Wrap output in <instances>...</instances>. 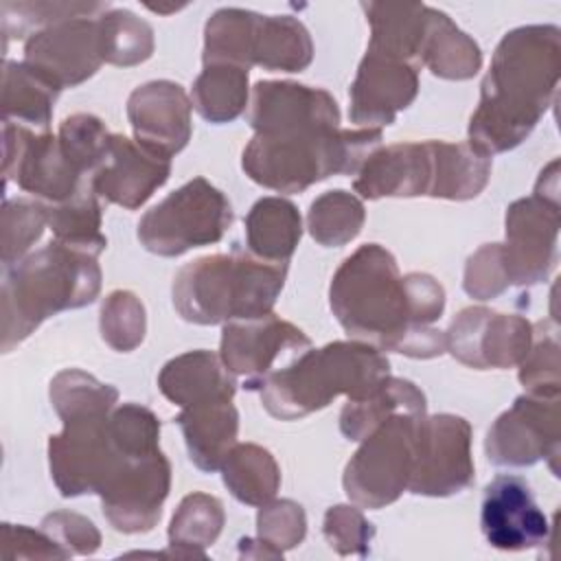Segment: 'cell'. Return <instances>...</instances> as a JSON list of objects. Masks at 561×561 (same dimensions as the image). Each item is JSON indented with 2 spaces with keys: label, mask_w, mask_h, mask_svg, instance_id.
I'll return each mask as SVG.
<instances>
[{
  "label": "cell",
  "mask_w": 561,
  "mask_h": 561,
  "mask_svg": "<svg viewBox=\"0 0 561 561\" xmlns=\"http://www.w3.org/2000/svg\"><path fill=\"white\" fill-rule=\"evenodd\" d=\"M48 226L42 202L4 199L2 204V265L13 267Z\"/></svg>",
  "instance_id": "cell-43"
},
{
  "label": "cell",
  "mask_w": 561,
  "mask_h": 561,
  "mask_svg": "<svg viewBox=\"0 0 561 561\" xmlns=\"http://www.w3.org/2000/svg\"><path fill=\"white\" fill-rule=\"evenodd\" d=\"M355 193L366 199L419 197L434 191L432 140L397 142L375 149L353 182Z\"/></svg>",
  "instance_id": "cell-23"
},
{
  "label": "cell",
  "mask_w": 561,
  "mask_h": 561,
  "mask_svg": "<svg viewBox=\"0 0 561 561\" xmlns=\"http://www.w3.org/2000/svg\"><path fill=\"white\" fill-rule=\"evenodd\" d=\"M191 103L208 123H232L248 105V68L230 64L204 66L193 83Z\"/></svg>",
  "instance_id": "cell-34"
},
{
  "label": "cell",
  "mask_w": 561,
  "mask_h": 561,
  "mask_svg": "<svg viewBox=\"0 0 561 561\" xmlns=\"http://www.w3.org/2000/svg\"><path fill=\"white\" fill-rule=\"evenodd\" d=\"M57 138L66 158L79 169L81 175L90 178L101 164L112 134L101 118L79 112L61 121Z\"/></svg>",
  "instance_id": "cell-42"
},
{
  "label": "cell",
  "mask_w": 561,
  "mask_h": 561,
  "mask_svg": "<svg viewBox=\"0 0 561 561\" xmlns=\"http://www.w3.org/2000/svg\"><path fill=\"white\" fill-rule=\"evenodd\" d=\"M434 191L432 197L465 202L482 193L491 178V156L467 142L432 140Z\"/></svg>",
  "instance_id": "cell-30"
},
{
  "label": "cell",
  "mask_w": 561,
  "mask_h": 561,
  "mask_svg": "<svg viewBox=\"0 0 561 561\" xmlns=\"http://www.w3.org/2000/svg\"><path fill=\"white\" fill-rule=\"evenodd\" d=\"M44 208L55 241L94 256L105 250L107 239L101 232V204L90 178L70 199L61 204H44Z\"/></svg>",
  "instance_id": "cell-32"
},
{
  "label": "cell",
  "mask_w": 561,
  "mask_h": 561,
  "mask_svg": "<svg viewBox=\"0 0 561 561\" xmlns=\"http://www.w3.org/2000/svg\"><path fill=\"white\" fill-rule=\"evenodd\" d=\"M178 425L184 434L191 462L206 473L221 469L226 456L237 445L239 412L232 399H213L182 408Z\"/></svg>",
  "instance_id": "cell-26"
},
{
  "label": "cell",
  "mask_w": 561,
  "mask_h": 561,
  "mask_svg": "<svg viewBox=\"0 0 561 561\" xmlns=\"http://www.w3.org/2000/svg\"><path fill=\"white\" fill-rule=\"evenodd\" d=\"M107 2H2V33L31 37L33 33L75 15H101Z\"/></svg>",
  "instance_id": "cell-41"
},
{
  "label": "cell",
  "mask_w": 561,
  "mask_h": 561,
  "mask_svg": "<svg viewBox=\"0 0 561 561\" xmlns=\"http://www.w3.org/2000/svg\"><path fill=\"white\" fill-rule=\"evenodd\" d=\"M419 92V70L405 61L368 53L359 61L351 85L348 116L353 123L379 129L394 123Z\"/></svg>",
  "instance_id": "cell-22"
},
{
  "label": "cell",
  "mask_w": 561,
  "mask_h": 561,
  "mask_svg": "<svg viewBox=\"0 0 561 561\" xmlns=\"http://www.w3.org/2000/svg\"><path fill=\"white\" fill-rule=\"evenodd\" d=\"M110 412L66 421L50 436V478L64 497L101 493L127 460L140 458L121 449L110 430Z\"/></svg>",
  "instance_id": "cell-9"
},
{
  "label": "cell",
  "mask_w": 561,
  "mask_h": 561,
  "mask_svg": "<svg viewBox=\"0 0 561 561\" xmlns=\"http://www.w3.org/2000/svg\"><path fill=\"white\" fill-rule=\"evenodd\" d=\"M103 61L114 66H136L153 53V28L127 9H107L99 15Z\"/></svg>",
  "instance_id": "cell-39"
},
{
  "label": "cell",
  "mask_w": 561,
  "mask_h": 561,
  "mask_svg": "<svg viewBox=\"0 0 561 561\" xmlns=\"http://www.w3.org/2000/svg\"><path fill=\"white\" fill-rule=\"evenodd\" d=\"M171 175V158L158 156L140 142L112 134L105 156L90 175L99 197L127 210L140 208Z\"/></svg>",
  "instance_id": "cell-20"
},
{
  "label": "cell",
  "mask_w": 561,
  "mask_h": 561,
  "mask_svg": "<svg viewBox=\"0 0 561 561\" xmlns=\"http://www.w3.org/2000/svg\"><path fill=\"white\" fill-rule=\"evenodd\" d=\"M259 539L278 552L296 548L307 533V517L294 500H270L256 515Z\"/></svg>",
  "instance_id": "cell-47"
},
{
  "label": "cell",
  "mask_w": 561,
  "mask_h": 561,
  "mask_svg": "<svg viewBox=\"0 0 561 561\" xmlns=\"http://www.w3.org/2000/svg\"><path fill=\"white\" fill-rule=\"evenodd\" d=\"M447 351L471 368L519 366L533 344V324L524 316L467 307L445 333Z\"/></svg>",
  "instance_id": "cell-14"
},
{
  "label": "cell",
  "mask_w": 561,
  "mask_h": 561,
  "mask_svg": "<svg viewBox=\"0 0 561 561\" xmlns=\"http://www.w3.org/2000/svg\"><path fill=\"white\" fill-rule=\"evenodd\" d=\"M24 64L59 90L90 79L103 64L99 15L59 20L24 39Z\"/></svg>",
  "instance_id": "cell-15"
},
{
  "label": "cell",
  "mask_w": 561,
  "mask_h": 561,
  "mask_svg": "<svg viewBox=\"0 0 561 561\" xmlns=\"http://www.w3.org/2000/svg\"><path fill=\"white\" fill-rule=\"evenodd\" d=\"M331 311L340 327L379 351L430 359L447 351L432 324L443 316L445 289L423 272L401 276L394 256L379 243L359 245L333 274Z\"/></svg>",
  "instance_id": "cell-1"
},
{
  "label": "cell",
  "mask_w": 561,
  "mask_h": 561,
  "mask_svg": "<svg viewBox=\"0 0 561 561\" xmlns=\"http://www.w3.org/2000/svg\"><path fill=\"white\" fill-rule=\"evenodd\" d=\"M59 88L24 61H4L2 121L48 131Z\"/></svg>",
  "instance_id": "cell-29"
},
{
  "label": "cell",
  "mask_w": 561,
  "mask_h": 561,
  "mask_svg": "<svg viewBox=\"0 0 561 561\" xmlns=\"http://www.w3.org/2000/svg\"><path fill=\"white\" fill-rule=\"evenodd\" d=\"M559 340L557 331L539 322L533 327V344L519 364V381L533 394H559Z\"/></svg>",
  "instance_id": "cell-45"
},
{
  "label": "cell",
  "mask_w": 561,
  "mask_h": 561,
  "mask_svg": "<svg viewBox=\"0 0 561 561\" xmlns=\"http://www.w3.org/2000/svg\"><path fill=\"white\" fill-rule=\"evenodd\" d=\"M191 99L175 81H149L127 99V118L134 140L149 151L173 158L191 140Z\"/></svg>",
  "instance_id": "cell-21"
},
{
  "label": "cell",
  "mask_w": 561,
  "mask_h": 561,
  "mask_svg": "<svg viewBox=\"0 0 561 561\" xmlns=\"http://www.w3.org/2000/svg\"><path fill=\"white\" fill-rule=\"evenodd\" d=\"M390 375L386 355L366 342H331L307 348L287 366L267 375L254 390L263 408L280 421L302 419L327 408L337 394L359 399Z\"/></svg>",
  "instance_id": "cell-4"
},
{
  "label": "cell",
  "mask_w": 561,
  "mask_h": 561,
  "mask_svg": "<svg viewBox=\"0 0 561 561\" xmlns=\"http://www.w3.org/2000/svg\"><path fill=\"white\" fill-rule=\"evenodd\" d=\"M171 486V465L158 449L127 460L99 493L105 519L118 533H147L160 515Z\"/></svg>",
  "instance_id": "cell-16"
},
{
  "label": "cell",
  "mask_w": 561,
  "mask_h": 561,
  "mask_svg": "<svg viewBox=\"0 0 561 561\" xmlns=\"http://www.w3.org/2000/svg\"><path fill=\"white\" fill-rule=\"evenodd\" d=\"M480 528L489 546L506 552L539 548L550 539L548 517L519 476H497L486 484Z\"/></svg>",
  "instance_id": "cell-18"
},
{
  "label": "cell",
  "mask_w": 561,
  "mask_h": 561,
  "mask_svg": "<svg viewBox=\"0 0 561 561\" xmlns=\"http://www.w3.org/2000/svg\"><path fill=\"white\" fill-rule=\"evenodd\" d=\"M2 559H68L72 557L46 530L2 524Z\"/></svg>",
  "instance_id": "cell-50"
},
{
  "label": "cell",
  "mask_w": 561,
  "mask_h": 561,
  "mask_svg": "<svg viewBox=\"0 0 561 561\" xmlns=\"http://www.w3.org/2000/svg\"><path fill=\"white\" fill-rule=\"evenodd\" d=\"M116 401L118 390L114 386L101 383L79 368H66L50 381V403L61 423L81 416L105 414L114 408Z\"/></svg>",
  "instance_id": "cell-40"
},
{
  "label": "cell",
  "mask_w": 561,
  "mask_h": 561,
  "mask_svg": "<svg viewBox=\"0 0 561 561\" xmlns=\"http://www.w3.org/2000/svg\"><path fill=\"white\" fill-rule=\"evenodd\" d=\"M259 18L261 13L237 7L215 11L204 28V66L230 64L250 70Z\"/></svg>",
  "instance_id": "cell-37"
},
{
  "label": "cell",
  "mask_w": 561,
  "mask_h": 561,
  "mask_svg": "<svg viewBox=\"0 0 561 561\" xmlns=\"http://www.w3.org/2000/svg\"><path fill=\"white\" fill-rule=\"evenodd\" d=\"M362 9L370 24L366 50L405 61L421 70L434 9L427 4L392 2H364Z\"/></svg>",
  "instance_id": "cell-24"
},
{
  "label": "cell",
  "mask_w": 561,
  "mask_h": 561,
  "mask_svg": "<svg viewBox=\"0 0 561 561\" xmlns=\"http://www.w3.org/2000/svg\"><path fill=\"white\" fill-rule=\"evenodd\" d=\"M511 285L502 243H486L473 252L465 265L462 287L471 298L491 300Z\"/></svg>",
  "instance_id": "cell-48"
},
{
  "label": "cell",
  "mask_w": 561,
  "mask_h": 561,
  "mask_svg": "<svg viewBox=\"0 0 561 561\" xmlns=\"http://www.w3.org/2000/svg\"><path fill=\"white\" fill-rule=\"evenodd\" d=\"M322 533L327 543L340 557H366L370 552L375 526L364 517L359 508L337 504L324 513Z\"/></svg>",
  "instance_id": "cell-46"
},
{
  "label": "cell",
  "mask_w": 561,
  "mask_h": 561,
  "mask_svg": "<svg viewBox=\"0 0 561 561\" xmlns=\"http://www.w3.org/2000/svg\"><path fill=\"white\" fill-rule=\"evenodd\" d=\"M224 484L248 506H263L274 500L280 486V469L274 456L254 443H239L221 465Z\"/></svg>",
  "instance_id": "cell-33"
},
{
  "label": "cell",
  "mask_w": 561,
  "mask_h": 561,
  "mask_svg": "<svg viewBox=\"0 0 561 561\" xmlns=\"http://www.w3.org/2000/svg\"><path fill=\"white\" fill-rule=\"evenodd\" d=\"M2 149L4 180L46 206L70 199L88 180L66 158L59 138L48 131L2 121Z\"/></svg>",
  "instance_id": "cell-11"
},
{
  "label": "cell",
  "mask_w": 561,
  "mask_h": 561,
  "mask_svg": "<svg viewBox=\"0 0 561 561\" xmlns=\"http://www.w3.org/2000/svg\"><path fill=\"white\" fill-rule=\"evenodd\" d=\"M158 388L171 403L188 408L213 399H232L237 379L221 355L199 348L169 359L158 375Z\"/></svg>",
  "instance_id": "cell-25"
},
{
  "label": "cell",
  "mask_w": 561,
  "mask_h": 561,
  "mask_svg": "<svg viewBox=\"0 0 561 561\" xmlns=\"http://www.w3.org/2000/svg\"><path fill=\"white\" fill-rule=\"evenodd\" d=\"M561 70V33L554 24L508 31L482 79L469 121V142L486 156L517 147L552 105Z\"/></svg>",
  "instance_id": "cell-2"
},
{
  "label": "cell",
  "mask_w": 561,
  "mask_h": 561,
  "mask_svg": "<svg viewBox=\"0 0 561 561\" xmlns=\"http://www.w3.org/2000/svg\"><path fill=\"white\" fill-rule=\"evenodd\" d=\"M101 267L94 254L50 241L4 270L2 280V351L26 340L46 318L96 300Z\"/></svg>",
  "instance_id": "cell-3"
},
{
  "label": "cell",
  "mask_w": 561,
  "mask_h": 561,
  "mask_svg": "<svg viewBox=\"0 0 561 561\" xmlns=\"http://www.w3.org/2000/svg\"><path fill=\"white\" fill-rule=\"evenodd\" d=\"M381 129H309L294 134H254L241 167L256 184L278 193H302L331 175H351L379 149Z\"/></svg>",
  "instance_id": "cell-6"
},
{
  "label": "cell",
  "mask_w": 561,
  "mask_h": 561,
  "mask_svg": "<svg viewBox=\"0 0 561 561\" xmlns=\"http://www.w3.org/2000/svg\"><path fill=\"white\" fill-rule=\"evenodd\" d=\"M313 59V42L305 24L291 15H261L254 35L252 66L272 72H300Z\"/></svg>",
  "instance_id": "cell-31"
},
{
  "label": "cell",
  "mask_w": 561,
  "mask_h": 561,
  "mask_svg": "<svg viewBox=\"0 0 561 561\" xmlns=\"http://www.w3.org/2000/svg\"><path fill=\"white\" fill-rule=\"evenodd\" d=\"M559 438V394L526 392L489 427L484 451L500 467H530L548 458L557 476Z\"/></svg>",
  "instance_id": "cell-12"
},
{
  "label": "cell",
  "mask_w": 561,
  "mask_h": 561,
  "mask_svg": "<svg viewBox=\"0 0 561 561\" xmlns=\"http://www.w3.org/2000/svg\"><path fill=\"white\" fill-rule=\"evenodd\" d=\"M423 66H427L440 79L462 81L471 79L480 70L482 53L480 46L467 33H462L447 13L434 9L423 48Z\"/></svg>",
  "instance_id": "cell-35"
},
{
  "label": "cell",
  "mask_w": 561,
  "mask_h": 561,
  "mask_svg": "<svg viewBox=\"0 0 561 561\" xmlns=\"http://www.w3.org/2000/svg\"><path fill=\"white\" fill-rule=\"evenodd\" d=\"M39 526L70 554H92L101 546V535L94 524L77 513L55 511L46 515Z\"/></svg>",
  "instance_id": "cell-49"
},
{
  "label": "cell",
  "mask_w": 561,
  "mask_h": 561,
  "mask_svg": "<svg viewBox=\"0 0 561 561\" xmlns=\"http://www.w3.org/2000/svg\"><path fill=\"white\" fill-rule=\"evenodd\" d=\"M248 121L254 134L329 129L340 127V107L322 88L294 81H259L252 88Z\"/></svg>",
  "instance_id": "cell-19"
},
{
  "label": "cell",
  "mask_w": 561,
  "mask_h": 561,
  "mask_svg": "<svg viewBox=\"0 0 561 561\" xmlns=\"http://www.w3.org/2000/svg\"><path fill=\"white\" fill-rule=\"evenodd\" d=\"M473 484L471 425L456 414L421 416L408 491L447 497Z\"/></svg>",
  "instance_id": "cell-10"
},
{
  "label": "cell",
  "mask_w": 561,
  "mask_h": 561,
  "mask_svg": "<svg viewBox=\"0 0 561 561\" xmlns=\"http://www.w3.org/2000/svg\"><path fill=\"white\" fill-rule=\"evenodd\" d=\"M311 348V340L291 322L267 313L250 320H232L221 331V359L245 388L254 390L267 375L294 362Z\"/></svg>",
  "instance_id": "cell-13"
},
{
  "label": "cell",
  "mask_w": 561,
  "mask_h": 561,
  "mask_svg": "<svg viewBox=\"0 0 561 561\" xmlns=\"http://www.w3.org/2000/svg\"><path fill=\"white\" fill-rule=\"evenodd\" d=\"M224 504L208 493L186 495L178 511L173 513L169 526V543L173 557H199L204 559V548L213 546L224 528Z\"/></svg>",
  "instance_id": "cell-36"
},
{
  "label": "cell",
  "mask_w": 561,
  "mask_h": 561,
  "mask_svg": "<svg viewBox=\"0 0 561 561\" xmlns=\"http://www.w3.org/2000/svg\"><path fill=\"white\" fill-rule=\"evenodd\" d=\"M232 219L228 197L206 178H193L140 217L138 239L158 256H180L221 241Z\"/></svg>",
  "instance_id": "cell-7"
},
{
  "label": "cell",
  "mask_w": 561,
  "mask_h": 561,
  "mask_svg": "<svg viewBox=\"0 0 561 561\" xmlns=\"http://www.w3.org/2000/svg\"><path fill=\"white\" fill-rule=\"evenodd\" d=\"M392 414L423 416L425 394L412 381L388 375L368 394L348 399L340 412V432L348 440H362Z\"/></svg>",
  "instance_id": "cell-27"
},
{
  "label": "cell",
  "mask_w": 561,
  "mask_h": 561,
  "mask_svg": "<svg viewBox=\"0 0 561 561\" xmlns=\"http://www.w3.org/2000/svg\"><path fill=\"white\" fill-rule=\"evenodd\" d=\"M364 219V204L353 193L335 188L311 202L307 228L316 243L324 248H340L359 234Z\"/></svg>",
  "instance_id": "cell-38"
},
{
  "label": "cell",
  "mask_w": 561,
  "mask_h": 561,
  "mask_svg": "<svg viewBox=\"0 0 561 561\" xmlns=\"http://www.w3.org/2000/svg\"><path fill=\"white\" fill-rule=\"evenodd\" d=\"M559 224V202L535 193L508 206L502 252L511 285L526 287L548 276L557 259Z\"/></svg>",
  "instance_id": "cell-17"
},
{
  "label": "cell",
  "mask_w": 561,
  "mask_h": 561,
  "mask_svg": "<svg viewBox=\"0 0 561 561\" xmlns=\"http://www.w3.org/2000/svg\"><path fill=\"white\" fill-rule=\"evenodd\" d=\"M99 324L105 344H110L118 353H129L145 337V307L136 294L127 289H116L103 300Z\"/></svg>",
  "instance_id": "cell-44"
},
{
  "label": "cell",
  "mask_w": 561,
  "mask_h": 561,
  "mask_svg": "<svg viewBox=\"0 0 561 561\" xmlns=\"http://www.w3.org/2000/svg\"><path fill=\"white\" fill-rule=\"evenodd\" d=\"M302 237L298 208L285 197L259 199L245 217L248 252L270 263H289Z\"/></svg>",
  "instance_id": "cell-28"
},
{
  "label": "cell",
  "mask_w": 561,
  "mask_h": 561,
  "mask_svg": "<svg viewBox=\"0 0 561 561\" xmlns=\"http://www.w3.org/2000/svg\"><path fill=\"white\" fill-rule=\"evenodd\" d=\"M287 278V263H270L232 248L180 267L173 307L193 324H226L272 313Z\"/></svg>",
  "instance_id": "cell-5"
},
{
  "label": "cell",
  "mask_w": 561,
  "mask_h": 561,
  "mask_svg": "<svg viewBox=\"0 0 561 561\" xmlns=\"http://www.w3.org/2000/svg\"><path fill=\"white\" fill-rule=\"evenodd\" d=\"M419 419L412 414H392L362 438L359 449L342 476L344 491L353 504L383 508L408 491Z\"/></svg>",
  "instance_id": "cell-8"
}]
</instances>
